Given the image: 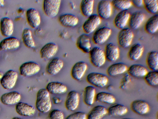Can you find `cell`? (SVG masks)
<instances>
[{"label": "cell", "mask_w": 158, "mask_h": 119, "mask_svg": "<svg viewBox=\"0 0 158 119\" xmlns=\"http://www.w3.org/2000/svg\"><path fill=\"white\" fill-rule=\"evenodd\" d=\"M128 74L134 77H144L148 72L147 68L144 66L138 64H135L128 68Z\"/></svg>", "instance_id": "cell-27"}, {"label": "cell", "mask_w": 158, "mask_h": 119, "mask_svg": "<svg viewBox=\"0 0 158 119\" xmlns=\"http://www.w3.org/2000/svg\"><path fill=\"white\" fill-rule=\"evenodd\" d=\"M134 36L133 31L129 28H125L121 29L117 37L118 45L122 48H128L131 44Z\"/></svg>", "instance_id": "cell-4"}, {"label": "cell", "mask_w": 158, "mask_h": 119, "mask_svg": "<svg viewBox=\"0 0 158 119\" xmlns=\"http://www.w3.org/2000/svg\"><path fill=\"white\" fill-rule=\"evenodd\" d=\"M58 50L57 45L52 42H48L44 45L40 51L41 58L48 59L53 57Z\"/></svg>", "instance_id": "cell-17"}, {"label": "cell", "mask_w": 158, "mask_h": 119, "mask_svg": "<svg viewBox=\"0 0 158 119\" xmlns=\"http://www.w3.org/2000/svg\"><path fill=\"white\" fill-rule=\"evenodd\" d=\"M112 32L111 29L107 26H103L98 28L94 32L92 41L96 45L102 44L109 39Z\"/></svg>", "instance_id": "cell-5"}, {"label": "cell", "mask_w": 158, "mask_h": 119, "mask_svg": "<svg viewBox=\"0 0 158 119\" xmlns=\"http://www.w3.org/2000/svg\"><path fill=\"white\" fill-rule=\"evenodd\" d=\"M86 80L91 86L100 88L105 87L109 81L106 75L102 73L95 72L89 73L86 77Z\"/></svg>", "instance_id": "cell-3"}, {"label": "cell", "mask_w": 158, "mask_h": 119, "mask_svg": "<svg viewBox=\"0 0 158 119\" xmlns=\"http://www.w3.org/2000/svg\"><path fill=\"white\" fill-rule=\"evenodd\" d=\"M146 63L150 70L158 71V53L155 51L149 52L147 55Z\"/></svg>", "instance_id": "cell-34"}, {"label": "cell", "mask_w": 158, "mask_h": 119, "mask_svg": "<svg viewBox=\"0 0 158 119\" xmlns=\"http://www.w3.org/2000/svg\"><path fill=\"white\" fill-rule=\"evenodd\" d=\"M96 90L94 87L88 86L85 87L83 95L84 104L89 106L92 105L95 100Z\"/></svg>", "instance_id": "cell-31"}, {"label": "cell", "mask_w": 158, "mask_h": 119, "mask_svg": "<svg viewBox=\"0 0 158 119\" xmlns=\"http://www.w3.org/2000/svg\"><path fill=\"white\" fill-rule=\"evenodd\" d=\"M21 99L20 94L16 91L6 93L1 96L0 100L1 103L6 105L16 104L19 102Z\"/></svg>", "instance_id": "cell-20"}, {"label": "cell", "mask_w": 158, "mask_h": 119, "mask_svg": "<svg viewBox=\"0 0 158 119\" xmlns=\"http://www.w3.org/2000/svg\"></svg>", "instance_id": "cell-49"}, {"label": "cell", "mask_w": 158, "mask_h": 119, "mask_svg": "<svg viewBox=\"0 0 158 119\" xmlns=\"http://www.w3.org/2000/svg\"><path fill=\"white\" fill-rule=\"evenodd\" d=\"M48 119H65L64 113L60 110L54 109L49 113Z\"/></svg>", "instance_id": "cell-41"}, {"label": "cell", "mask_w": 158, "mask_h": 119, "mask_svg": "<svg viewBox=\"0 0 158 119\" xmlns=\"http://www.w3.org/2000/svg\"><path fill=\"white\" fill-rule=\"evenodd\" d=\"M5 4V2L3 0H0V7H3Z\"/></svg>", "instance_id": "cell-45"}, {"label": "cell", "mask_w": 158, "mask_h": 119, "mask_svg": "<svg viewBox=\"0 0 158 119\" xmlns=\"http://www.w3.org/2000/svg\"><path fill=\"white\" fill-rule=\"evenodd\" d=\"M12 119H23L20 117H13Z\"/></svg>", "instance_id": "cell-47"}, {"label": "cell", "mask_w": 158, "mask_h": 119, "mask_svg": "<svg viewBox=\"0 0 158 119\" xmlns=\"http://www.w3.org/2000/svg\"><path fill=\"white\" fill-rule=\"evenodd\" d=\"M106 60L110 62H114L117 60L120 56L119 47L113 43H107L104 51Z\"/></svg>", "instance_id": "cell-14"}, {"label": "cell", "mask_w": 158, "mask_h": 119, "mask_svg": "<svg viewBox=\"0 0 158 119\" xmlns=\"http://www.w3.org/2000/svg\"><path fill=\"white\" fill-rule=\"evenodd\" d=\"M40 70V65L33 61H29L23 63L19 68L21 75L27 77L35 75L38 73Z\"/></svg>", "instance_id": "cell-10"}, {"label": "cell", "mask_w": 158, "mask_h": 119, "mask_svg": "<svg viewBox=\"0 0 158 119\" xmlns=\"http://www.w3.org/2000/svg\"><path fill=\"white\" fill-rule=\"evenodd\" d=\"M65 119H87V115L83 112H77L69 114Z\"/></svg>", "instance_id": "cell-42"}, {"label": "cell", "mask_w": 158, "mask_h": 119, "mask_svg": "<svg viewBox=\"0 0 158 119\" xmlns=\"http://www.w3.org/2000/svg\"><path fill=\"white\" fill-rule=\"evenodd\" d=\"M14 29L13 21L10 18L4 17L0 21V30L2 35L8 37L13 34Z\"/></svg>", "instance_id": "cell-22"}, {"label": "cell", "mask_w": 158, "mask_h": 119, "mask_svg": "<svg viewBox=\"0 0 158 119\" xmlns=\"http://www.w3.org/2000/svg\"><path fill=\"white\" fill-rule=\"evenodd\" d=\"M113 8L111 1L106 0L100 1L97 6V15L102 20L107 19L112 15Z\"/></svg>", "instance_id": "cell-7"}, {"label": "cell", "mask_w": 158, "mask_h": 119, "mask_svg": "<svg viewBox=\"0 0 158 119\" xmlns=\"http://www.w3.org/2000/svg\"><path fill=\"white\" fill-rule=\"evenodd\" d=\"M15 110L19 115L26 117L33 116L35 113V109L32 106L23 102H19L16 104Z\"/></svg>", "instance_id": "cell-25"}, {"label": "cell", "mask_w": 158, "mask_h": 119, "mask_svg": "<svg viewBox=\"0 0 158 119\" xmlns=\"http://www.w3.org/2000/svg\"><path fill=\"white\" fill-rule=\"evenodd\" d=\"M90 62L96 68H100L103 66L106 61L104 51L98 46L92 48L89 53Z\"/></svg>", "instance_id": "cell-2"}, {"label": "cell", "mask_w": 158, "mask_h": 119, "mask_svg": "<svg viewBox=\"0 0 158 119\" xmlns=\"http://www.w3.org/2000/svg\"></svg>", "instance_id": "cell-50"}, {"label": "cell", "mask_w": 158, "mask_h": 119, "mask_svg": "<svg viewBox=\"0 0 158 119\" xmlns=\"http://www.w3.org/2000/svg\"><path fill=\"white\" fill-rule=\"evenodd\" d=\"M122 119H131V118H122Z\"/></svg>", "instance_id": "cell-48"}, {"label": "cell", "mask_w": 158, "mask_h": 119, "mask_svg": "<svg viewBox=\"0 0 158 119\" xmlns=\"http://www.w3.org/2000/svg\"><path fill=\"white\" fill-rule=\"evenodd\" d=\"M61 1L60 0H44L43 3V9L47 16L54 17L58 14Z\"/></svg>", "instance_id": "cell-6"}, {"label": "cell", "mask_w": 158, "mask_h": 119, "mask_svg": "<svg viewBox=\"0 0 158 119\" xmlns=\"http://www.w3.org/2000/svg\"><path fill=\"white\" fill-rule=\"evenodd\" d=\"M46 89L50 94H61L65 93L67 90V86L64 84L58 82H51L47 84Z\"/></svg>", "instance_id": "cell-29"}, {"label": "cell", "mask_w": 158, "mask_h": 119, "mask_svg": "<svg viewBox=\"0 0 158 119\" xmlns=\"http://www.w3.org/2000/svg\"><path fill=\"white\" fill-rule=\"evenodd\" d=\"M35 106L38 111L42 113L47 112L51 109L50 94L45 88L40 89L37 91Z\"/></svg>", "instance_id": "cell-1"}, {"label": "cell", "mask_w": 158, "mask_h": 119, "mask_svg": "<svg viewBox=\"0 0 158 119\" xmlns=\"http://www.w3.org/2000/svg\"><path fill=\"white\" fill-rule=\"evenodd\" d=\"M3 75V74L2 73L1 71H0V80H1V79L2 78Z\"/></svg>", "instance_id": "cell-46"}, {"label": "cell", "mask_w": 158, "mask_h": 119, "mask_svg": "<svg viewBox=\"0 0 158 119\" xmlns=\"http://www.w3.org/2000/svg\"><path fill=\"white\" fill-rule=\"evenodd\" d=\"M76 45L78 49L85 53H89L92 48L90 39L86 34H82L78 37Z\"/></svg>", "instance_id": "cell-21"}, {"label": "cell", "mask_w": 158, "mask_h": 119, "mask_svg": "<svg viewBox=\"0 0 158 119\" xmlns=\"http://www.w3.org/2000/svg\"><path fill=\"white\" fill-rule=\"evenodd\" d=\"M145 31L148 33L153 34L158 30V15H153L146 21L144 26Z\"/></svg>", "instance_id": "cell-32"}, {"label": "cell", "mask_w": 158, "mask_h": 119, "mask_svg": "<svg viewBox=\"0 0 158 119\" xmlns=\"http://www.w3.org/2000/svg\"><path fill=\"white\" fill-rule=\"evenodd\" d=\"M26 15L27 22L31 28L35 29L40 26L41 18L37 10L33 8H29L26 12Z\"/></svg>", "instance_id": "cell-13"}, {"label": "cell", "mask_w": 158, "mask_h": 119, "mask_svg": "<svg viewBox=\"0 0 158 119\" xmlns=\"http://www.w3.org/2000/svg\"><path fill=\"white\" fill-rule=\"evenodd\" d=\"M128 67L126 64L122 62L114 63L107 68L106 72L110 77L115 76L123 74L127 71Z\"/></svg>", "instance_id": "cell-26"}, {"label": "cell", "mask_w": 158, "mask_h": 119, "mask_svg": "<svg viewBox=\"0 0 158 119\" xmlns=\"http://www.w3.org/2000/svg\"><path fill=\"white\" fill-rule=\"evenodd\" d=\"M20 46V42L16 37H7L0 42V51L14 50L19 48Z\"/></svg>", "instance_id": "cell-24"}, {"label": "cell", "mask_w": 158, "mask_h": 119, "mask_svg": "<svg viewBox=\"0 0 158 119\" xmlns=\"http://www.w3.org/2000/svg\"><path fill=\"white\" fill-rule=\"evenodd\" d=\"M18 78L17 72L12 69L6 71L0 80V84L5 89L10 90L15 86Z\"/></svg>", "instance_id": "cell-9"}, {"label": "cell", "mask_w": 158, "mask_h": 119, "mask_svg": "<svg viewBox=\"0 0 158 119\" xmlns=\"http://www.w3.org/2000/svg\"><path fill=\"white\" fill-rule=\"evenodd\" d=\"M107 114V109L105 106L98 105L89 112L87 115V119H102Z\"/></svg>", "instance_id": "cell-30"}, {"label": "cell", "mask_w": 158, "mask_h": 119, "mask_svg": "<svg viewBox=\"0 0 158 119\" xmlns=\"http://www.w3.org/2000/svg\"><path fill=\"white\" fill-rule=\"evenodd\" d=\"M143 2V6L148 12L153 15L157 14L158 11L157 0H144Z\"/></svg>", "instance_id": "cell-40"}, {"label": "cell", "mask_w": 158, "mask_h": 119, "mask_svg": "<svg viewBox=\"0 0 158 119\" xmlns=\"http://www.w3.org/2000/svg\"><path fill=\"white\" fill-rule=\"evenodd\" d=\"M146 83L151 86H156L158 85V71L150 70L144 77Z\"/></svg>", "instance_id": "cell-38"}, {"label": "cell", "mask_w": 158, "mask_h": 119, "mask_svg": "<svg viewBox=\"0 0 158 119\" xmlns=\"http://www.w3.org/2000/svg\"><path fill=\"white\" fill-rule=\"evenodd\" d=\"M63 66V61L59 58L55 57L48 62L46 66V71L48 74L55 75L61 71Z\"/></svg>", "instance_id": "cell-18"}, {"label": "cell", "mask_w": 158, "mask_h": 119, "mask_svg": "<svg viewBox=\"0 0 158 119\" xmlns=\"http://www.w3.org/2000/svg\"><path fill=\"white\" fill-rule=\"evenodd\" d=\"M94 6L93 0H82L80 4V10L82 15L88 17L93 14Z\"/></svg>", "instance_id": "cell-35"}, {"label": "cell", "mask_w": 158, "mask_h": 119, "mask_svg": "<svg viewBox=\"0 0 158 119\" xmlns=\"http://www.w3.org/2000/svg\"><path fill=\"white\" fill-rule=\"evenodd\" d=\"M102 19L96 14H93L88 17L83 23L82 28L86 34L94 32L102 23Z\"/></svg>", "instance_id": "cell-8"}, {"label": "cell", "mask_w": 158, "mask_h": 119, "mask_svg": "<svg viewBox=\"0 0 158 119\" xmlns=\"http://www.w3.org/2000/svg\"><path fill=\"white\" fill-rule=\"evenodd\" d=\"M146 19L145 14L140 11H136L131 14L128 25L131 29H139L144 22Z\"/></svg>", "instance_id": "cell-15"}, {"label": "cell", "mask_w": 158, "mask_h": 119, "mask_svg": "<svg viewBox=\"0 0 158 119\" xmlns=\"http://www.w3.org/2000/svg\"><path fill=\"white\" fill-rule=\"evenodd\" d=\"M131 108L135 113L139 115H144L148 112L150 107L146 101L137 99L133 101L131 104Z\"/></svg>", "instance_id": "cell-19"}, {"label": "cell", "mask_w": 158, "mask_h": 119, "mask_svg": "<svg viewBox=\"0 0 158 119\" xmlns=\"http://www.w3.org/2000/svg\"><path fill=\"white\" fill-rule=\"evenodd\" d=\"M107 114L110 116H120L125 115L128 110L125 105L119 104H114L107 109Z\"/></svg>", "instance_id": "cell-33"}, {"label": "cell", "mask_w": 158, "mask_h": 119, "mask_svg": "<svg viewBox=\"0 0 158 119\" xmlns=\"http://www.w3.org/2000/svg\"><path fill=\"white\" fill-rule=\"evenodd\" d=\"M113 7L120 11H128L132 6L131 0H113Z\"/></svg>", "instance_id": "cell-39"}, {"label": "cell", "mask_w": 158, "mask_h": 119, "mask_svg": "<svg viewBox=\"0 0 158 119\" xmlns=\"http://www.w3.org/2000/svg\"><path fill=\"white\" fill-rule=\"evenodd\" d=\"M80 102V96L76 91L72 90L68 93L65 101V107L70 111H73L78 107Z\"/></svg>", "instance_id": "cell-11"}, {"label": "cell", "mask_w": 158, "mask_h": 119, "mask_svg": "<svg viewBox=\"0 0 158 119\" xmlns=\"http://www.w3.org/2000/svg\"><path fill=\"white\" fill-rule=\"evenodd\" d=\"M87 68V64L84 61H79L76 63L71 70V77L75 80H80L85 75Z\"/></svg>", "instance_id": "cell-12"}, {"label": "cell", "mask_w": 158, "mask_h": 119, "mask_svg": "<svg viewBox=\"0 0 158 119\" xmlns=\"http://www.w3.org/2000/svg\"><path fill=\"white\" fill-rule=\"evenodd\" d=\"M95 100L97 101L107 104H113L116 100L114 96L106 91H101L96 94Z\"/></svg>", "instance_id": "cell-36"}, {"label": "cell", "mask_w": 158, "mask_h": 119, "mask_svg": "<svg viewBox=\"0 0 158 119\" xmlns=\"http://www.w3.org/2000/svg\"><path fill=\"white\" fill-rule=\"evenodd\" d=\"M22 38L25 46L29 48H34L35 46L31 30L28 28L25 29L23 31Z\"/></svg>", "instance_id": "cell-37"}, {"label": "cell", "mask_w": 158, "mask_h": 119, "mask_svg": "<svg viewBox=\"0 0 158 119\" xmlns=\"http://www.w3.org/2000/svg\"><path fill=\"white\" fill-rule=\"evenodd\" d=\"M52 100L54 103L55 104H59L61 102L60 99L56 97L52 98Z\"/></svg>", "instance_id": "cell-44"}, {"label": "cell", "mask_w": 158, "mask_h": 119, "mask_svg": "<svg viewBox=\"0 0 158 119\" xmlns=\"http://www.w3.org/2000/svg\"><path fill=\"white\" fill-rule=\"evenodd\" d=\"M144 51V47L142 44L138 43H135L130 48L127 56L130 60L136 61L141 57Z\"/></svg>", "instance_id": "cell-28"}, {"label": "cell", "mask_w": 158, "mask_h": 119, "mask_svg": "<svg viewBox=\"0 0 158 119\" xmlns=\"http://www.w3.org/2000/svg\"><path fill=\"white\" fill-rule=\"evenodd\" d=\"M131 14L128 11H120L115 15L113 24L115 27L120 29L128 24Z\"/></svg>", "instance_id": "cell-16"}, {"label": "cell", "mask_w": 158, "mask_h": 119, "mask_svg": "<svg viewBox=\"0 0 158 119\" xmlns=\"http://www.w3.org/2000/svg\"><path fill=\"white\" fill-rule=\"evenodd\" d=\"M58 20L62 26L67 28L75 27L79 22V19L77 17L69 13L61 15L59 17Z\"/></svg>", "instance_id": "cell-23"}, {"label": "cell", "mask_w": 158, "mask_h": 119, "mask_svg": "<svg viewBox=\"0 0 158 119\" xmlns=\"http://www.w3.org/2000/svg\"><path fill=\"white\" fill-rule=\"evenodd\" d=\"M132 6L137 8H139L143 6V0H137L131 1Z\"/></svg>", "instance_id": "cell-43"}]
</instances>
